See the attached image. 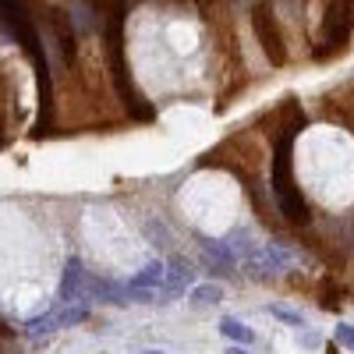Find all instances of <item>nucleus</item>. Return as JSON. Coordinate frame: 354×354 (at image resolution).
Listing matches in <instances>:
<instances>
[{
	"mask_svg": "<svg viewBox=\"0 0 354 354\" xmlns=\"http://www.w3.org/2000/svg\"><path fill=\"white\" fill-rule=\"evenodd\" d=\"M337 347L354 354V322H340V326H337Z\"/></svg>",
	"mask_w": 354,
	"mask_h": 354,
	"instance_id": "f8f14e48",
	"label": "nucleus"
},
{
	"mask_svg": "<svg viewBox=\"0 0 354 354\" xmlns=\"http://www.w3.org/2000/svg\"><path fill=\"white\" fill-rule=\"evenodd\" d=\"M163 280H167V266L160 259H153V262H145L142 270L128 280V287L131 290H156V287H163Z\"/></svg>",
	"mask_w": 354,
	"mask_h": 354,
	"instance_id": "6e6552de",
	"label": "nucleus"
},
{
	"mask_svg": "<svg viewBox=\"0 0 354 354\" xmlns=\"http://www.w3.org/2000/svg\"><path fill=\"white\" fill-rule=\"evenodd\" d=\"M220 333H223L227 340H234L238 347H248V344H255V330L248 326V322L234 319V315H223V319H220Z\"/></svg>",
	"mask_w": 354,
	"mask_h": 354,
	"instance_id": "1a4fd4ad",
	"label": "nucleus"
},
{
	"mask_svg": "<svg viewBox=\"0 0 354 354\" xmlns=\"http://www.w3.org/2000/svg\"><path fill=\"white\" fill-rule=\"evenodd\" d=\"M85 266L78 255L64 262V280H61V301L64 305H85Z\"/></svg>",
	"mask_w": 354,
	"mask_h": 354,
	"instance_id": "423d86ee",
	"label": "nucleus"
},
{
	"mask_svg": "<svg viewBox=\"0 0 354 354\" xmlns=\"http://www.w3.org/2000/svg\"><path fill=\"white\" fill-rule=\"evenodd\" d=\"M135 354H167V351H160V347H145V351H135Z\"/></svg>",
	"mask_w": 354,
	"mask_h": 354,
	"instance_id": "2eb2a0df",
	"label": "nucleus"
},
{
	"mask_svg": "<svg viewBox=\"0 0 354 354\" xmlns=\"http://www.w3.org/2000/svg\"><path fill=\"white\" fill-rule=\"evenodd\" d=\"M223 354H248V347H238V344H234V347H227Z\"/></svg>",
	"mask_w": 354,
	"mask_h": 354,
	"instance_id": "4468645a",
	"label": "nucleus"
},
{
	"mask_svg": "<svg viewBox=\"0 0 354 354\" xmlns=\"http://www.w3.org/2000/svg\"><path fill=\"white\" fill-rule=\"evenodd\" d=\"M354 32V4L351 0H326V11H322V25H319V61H333L340 57L351 43Z\"/></svg>",
	"mask_w": 354,
	"mask_h": 354,
	"instance_id": "f03ea898",
	"label": "nucleus"
},
{
	"mask_svg": "<svg viewBox=\"0 0 354 354\" xmlns=\"http://www.w3.org/2000/svg\"><path fill=\"white\" fill-rule=\"evenodd\" d=\"M301 344H305V347H319L322 340H319V333H305V337H301Z\"/></svg>",
	"mask_w": 354,
	"mask_h": 354,
	"instance_id": "ddd939ff",
	"label": "nucleus"
},
{
	"mask_svg": "<svg viewBox=\"0 0 354 354\" xmlns=\"http://www.w3.org/2000/svg\"><path fill=\"white\" fill-rule=\"evenodd\" d=\"M277 121H280V131H273V163H270V185H273V198H277V209L283 213V220L305 227L312 220L308 213V202L294 181V160H290V145H294V135L305 128V113H301V103L287 96L277 110Z\"/></svg>",
	"mask_w": 354,
	"mask_h": 354,
	"instance_id": "f257e3e1",
	"label": "nucleus"
},
{
	"mask_svg": "<svg viewBox=\"0 0 354 354\" xmlns=\"http://www.w3.org/2000/svg\"><path fill=\"white\" fill-rule=\"evenodd\" d=\"M85 319H88V305H61L53 312H43L36 319H28L25 330H28V337H50V333L64 330V326H78V322H85Z\"/></svg>",
	"mask_w": 354,
	"mask_h": 354,
	"instance_id": "20e7f679",
	"label": "nucleus"
},
{
	"mask_svg": "<svg viewBox=\"0 0 354 354\" xmlns=\"http://www.w3.org/2000/svg\"><path fill=\"white\" fill-rule=\"evenodd\" d=\"M245 262H248V270H252L255 277H270V273L287 270V266L294 262V255H290L287 248H280V245H259V248L252 252V259H245Z\"/></svg>",
	"mask_w": 354,
	"mask_h": 354,
	"instance_id": "39448f33",
	"label": "nucleus"
},
{
	"mask_svg": "<svg viewBox=\"0 0 354 354\" xmlns=\"http://www.w3.org/2000/svg\"><path fill=\"white\" fill-rule=\"evenodd\" d=\"M270 315L280 319V322H287V326H294V330H305L308 326V319L298 308H287V305H270Z\"/></svg>",
	"mask_w": 354,
	"mask_h": 354,
	"instance_id": "9b49d317",
	"label": "nucleus"
},
{
	"mask_svg": "<svg viewBox=\"0 0 354 354\" xmlns=\"http://www.w3.org/2000/svg\"><path fill=\"white\" fill-rule=\"evenodd\" d=\"M163 266H167V280H163V283H167L163 305H167V301H174V294H181L185 287L195 283V266H192L188 259H181V255H170V262H163Z\"/></svg>",
	"mask_w": 354,
	"mask_h": 354,
	"instance_id": "0eeeda50",
	"label": "nucleus"
},
{
	"mask_svg": "<svg viewBox=\"0 0 354 354\" xmlns=\"http://www.w3.org/2000/svg\"><path fill=\"white\" fill-rule=\"evenodd\" d=\"M252 28H255V39L262 46V53L270 57L273 68H283L287 64V43H283V32H280V21H277V11L270 0H259L252 8Z\"/></svg>",
	"mask_w": 354,
	"mask_h": 354,
	"instance_id": "7ed1b4c3",
	"label": "nucleus"
},
{
	"mask_svg": "<svg viewBox=\"0 0 354 354\" xmlns=\"http://www.w3.org/2000/svg\"><path fill=\"white\" fill-rule=\"evenodd\" d=\"M227 298V290H223V283H195L192 287V305L195 308H209V305H220Z\"/></svg>",
	"mask_w": 354,
	"mask_h": 354,
	"instance_id": "9d476101",
	"label": "nucleus"
}]
</instances>
